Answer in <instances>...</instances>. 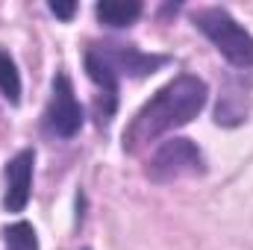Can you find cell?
Listing matches in <instances>:
<instances>
[{"label": "cell", "instance_id": "52a82bcc", "mask_svg": "<svg viewBox=\"0 0 253 250\" xmlns=\"http://www.w3.org/2000/svg\"><path fill=\"white\" fill-rule=\"evenodd\" d=\"M33 165H36V150L24 147L6 162V197L3 209L6 212H24L30 203L33 191Z\"/></svg>", "mask_w": 253, "mask_h": 250}, {"label": "cell", "instance_id": "4fadbf2b", "mask_svg": "<svg viewBox=\"0 0 253 250\" xmlns=\"http://www.w3.org/2000/svg\"><path fill=\"white\" fill-rule=\"evenodd\" d=\"M85 250H88V248H85Z\"/></svg>", "mask_w": 253, "mask_h": 250}, {"label": "cell", "instance_id": "ba28073f", "mask_svg": "<svg viewBox=\"0 0 253 250\" xmlns=\"http://www.w3.org/2000/svg\"><path fill=\"white\" fill-rule=\"evenodd\" d=\"M141 12H144V6H141L138 0H106V3H97V6H94L97 21L106 24V27H112V30L132 27Z\"/></svg>", "mask_w": 253, "mask_h": 250}, {"label": "cell", "instance_id": "8fae6325", "mask_svg": "<svg viewBox=\"0 0 253 250\" xmlns=\"http://www.w3.org/2000/svg\"><path fill=\"white\" fill-rule=\"evenodd\" d=\"M3 245H6V250H39V236H36L33 224L15 221L3 230Z\"/></svg>", "mask_w": 253, "mask_h": 250}, {"label": "cell", "instance_id": "7a4b0ae2", "mask_svg": "<svg viewBox=\"0 0 253 250\" xmlns=\"http://www.w3.org/2000/svg\"><path fill=\"white\" fill-rule=\"evenodd\" d=\"M191 21L233 68H253V36L224 6H203L191 15Z\"/></svg>", "mask_w": 253, "mask_h": 250}, {"label": "cell", "instance_id": "9c48e42d", "mask_svg": "<svg viewBox=\"0 0 253 250\" xmlns=\"http://www.w3.org/2000/svg\"><path fill=\"white\" fill-rule=\"evenodd\" d=\"M248 115V97L242 91H227L215 109V121L221 126H239Z\"/></svg>", "mask_w": 253, "mask_h": 250}, {"label": "cell", "instance_id": "30bf717a", "mask_svg": "<svg viewBox=\"0 0 253 250\" xmlns=\"http://www.w3.org/2000/svg\"><path fill=\"white\" fill-rule=\"evenodd\" d=\"M0 91L9 100V106L21 103V74H18L15 59L9 56V50H0Z\"/></svg>", "mask_w": 253, "mask_h": 250}, {"label": "cell", "instance_id": "6da1fadb", "mask_svg": "<svg viewBox=\"0 0 253 250\" xmlns=\"http://www.w3.org/2000/svg\"><path fill=\"white\" fill-rule=\"evenodd\" d=\"M209 100V85L197 74H180L165 83L129 121L124 129V150L138 153L150 141L194 121Z\"/></svg>", "mask_w": 253, "mask_h": 250}, {"label": "cell", "instance_id": "277c9868", "mask_svg": "<svg viewBox=\"0 0 253 250\" xmlns=\"http://www.w3.org/2000/svg\"><path fill=\"white\" fill-rule=\"evenodd\" d=\"M85 124V109L83 103L77 100V91H74V83L68 74H56L53 77V85H50V100L44 106V115H42V126L47 135L53 138H74Z\"/></svg>", "mask_w": 253, "mask_h": 250}, {"label": "cell", "instance_id": "5b68a950", "mask_svg": "<svg viewBox=\"0 0 253 250\" xmlns=\"http://www.w3.org/2000/svg\"><path fill=\"white\" fill-rule=\"evenodd\" d=\"M91 50L118 74V80H121V77L141 80V77H150V74H156L162 65L171 62V59L162 56V53H144V50H138L135 44H121V42L91 44Z\"/></svg>", "mask_w": 253, "mask_h": 250}, {"label": "cell", "instance_id": "7c38bea8", "mask_svg": "<svg viewBox=\"0 0 253 250\" xmlns=\"http://www.w3.org/2000/svg\"><path fill=\"white\" fill-rule=\"evenodd\" d=\"M50 12L56 18H62V21H71L74 12H77V3H50Z\"/></svg>", "mask_w": 253, "mask_h": 250}, {"label": "cell", "instance_id": "3957f363", "mask_svg": "<svg viewBox=\"0 0 253 250\" xmlns=\"http://www.w3.org/2000/svg\"><path fill=\"white\" fill-rule=\"evenodd\" d=\"M144 174L156 186H168V183H177L186 177H200V174H206V156L191 138L174 135L147 159Z\"/></svg>", "mask_w": 253, "mask_h": 250}, {"label": "cell", "instance_id": "8992f818", "mask_svg": "<svg viewBox=\"0 0 253 250\" xmlns=\"http://www.w3.org/2000/svg\"><path fill=\"white\" fill-rule=\"evenodd\" d=\"M85 74H88V80L97 85V100H94V121L97 126L103 129V126H109L112 121V115L118 112V74L109 68V65L103 62L91 47L85 50Z\"/></svg>", "mask_w": 253, "mask_h": 250}]
</instances>
